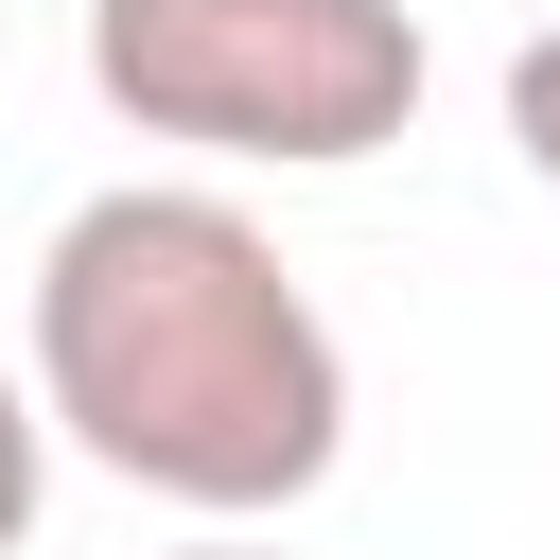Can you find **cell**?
<instances>
[{"label":"cell","instance_id":"1","mask_svg":"<svg viewBox=\"0 0 560 560\" xmlns=\"http://www.w3.org/2000/svg\"><path fill=\"white\" fill-rule=\"evenodd\" d=\"M18 368H35V420L175 525H280L350 455V350L315 280L245 192H192V175H122L35 245Z\"/></svg>","mask_w":560,"mask_h":560},{"label":"cell","instance_id":"2","mask_svg":"<svg viewBox=\"0 0 560 560\" xmlns=\"http://www.w3.org/2000/svg\"><path fill=\"white\" fill-rule=\"evenodd\" d=\"M105 122L228 175H350L420 122V0H88Z\"/></svg>","mask_w":560,"mask_h":560},{"label":"cell","instance_id":"3","mask_svg":"<svg viewBox=\"0 0 560 560\" xmlns=\"http://www.w3.org/2000/svg\"><path fill=\"white\" fill-rule=\"evenodd\" d=\"M35 508H52V420H35V368H0V560L35 542Z\"/></svg>","mask_w":560,"mask_h":560},{"label":"cell","instance_id":"4","mask_svg":"<svg viewBox=\"0 0 560 560\" xmlns=\"http://www.w3.org/2000/svg\"><path fill=\"white\" fill-rule=\"evenodd\" d=\"M508 158L560 192V35H525V52H508Z\"/></svg>","mask_w":560,"mask_h":560},{"label":"cell","instance_id":"5","mask_svg":"<svg viewBox=\"0 0 560 560\" xmlns=\"http://www.w3.org/2000/svg\"><path fill=\"white\" fill-rule=\"evenodd\" d=\"M175 560H298V542H280V525H192Z\"/></svg>","mask_w":560,"mask_h":560}]
</instances>
